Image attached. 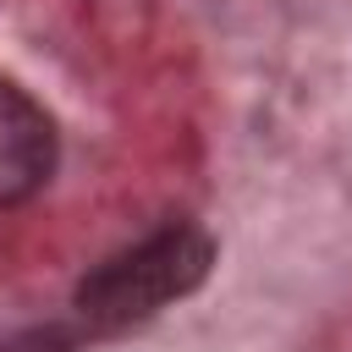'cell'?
I'll list each match as a JSON object with an SVG mask.
<instances>
[{
  "label": "cell",
  "instance_id": "1",
  "mask_svg": "<svg viewBox=\"0 0 352 352\" xmlns=\"http://www.w3.org/2000/svg\"><path fill=\"white\" fill-rule=\"evenodd\" d=\"M214 264V242L198 226H165L154 236H143L138 248L110 253L82 286H77V314L99 330H121L138 324L160 308H170L176 297H187Z\"/></svg>",
  "mask_w": 352,
  "mask_h": 352
},
{
  "label": "cell",
  "instance_id": "2",
  "mask_svg": "<svg viewBox=\"0 0 352 352\" xmlns=\"http://www.w3.org/2000/svg\"><path fill=\"white\" fill-rule=\"evenodd\" d=\"M55 170V121L0 77V209L33 198Z\"/></svg>",
  "mask_w": 352,
  "mask_h": 352
}]
</instances>
